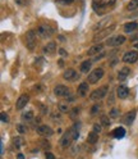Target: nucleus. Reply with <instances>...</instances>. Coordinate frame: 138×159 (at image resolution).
Returning <instances> with one entry per match:
<instances>
[{"mask_svg":"<svg viewBox=\"0 0 138 159\" xmlns=\"http://www.w3.org/2000/svg\"><path fill=\"white\" fill-rule=\"evenodd\" d=\"M108 91H109V86H101V87H98L96 90H93L92 93L90 94V99L92 101H100V100H102L104 97H106V94H108Z\"/></svg>","mask_w":138,"mask_h":159,"instance_id":"f257e3e1","label":"nucleus"},{"mask_svg":"<svg viewBox=\"0 0 138 159\" xmlns=\"http://www.w3.org/2000/svg\"><path fill=\"white\" fill-rule=\"evenodd\" d=\"M115 28H116V24H115V23H112V24H110V26L102 28L101 31H98V32L95 35V37H93V41L97 42V41H100V40H102V39H105V37H108V36H110V34H111L112 31H114Z\"/></svg>","mask_w":138,"mask_h":159,"instance_id":"f03ea898","label":"nucleus"},{"mask_svg":"<svg viewBox=\"0 0 138 159\" xmlns=\"http://www.w3.org/2000/svg\"><path fill=\"white\" fill-rule=\"evenodd\" d=\"M37 36H40L41 39H47V37H51V35L54 34V30L47 26V24H40L37 27V31H36Z\"/></svg>","mask_w":138,"mask_h":159,"instance_id":"7ed1b4c3","label":"nucleus"},{"mask_svg":"<svg viewBox=\"0 0 138 159\" xmlns=\"http://www.w3.org/2000/svg\"><path fill=\"white\" fill-rule=\"evenodd\" d=\"M36 31L35 30H29V31L26 34V45L28 48V50L32 51L35 46H36V41H37V36H36Z\"/></svg>","mask_w":138,"mask_h":159,"instance_id":"20e7f679","label":"nucleus"},{"mask_svg":"<svg viewBox=\"0 0 138 159\" xmlns=\"http://www.w3.org/2000/svg\"><path fill=\"white\" fill-rule=\"evenodd\" d=\"M104 77V69L102 68H95L88 75V83H97L100 80Z\"/></svg>","mask_w":138,"mask_h":159,"instance_id":"39448f33","label":"nucleus"},{"mask_svg":"<svg viewBox=\"0 0 138 159\" xmlns=\"http://www.w3.org/2000/svg\"><path fill=\"white\" fill-rule=\"evenodd\" d=\"M124 42H125V36L118 35V36H111L110 39H108L106 45L111 46V48H116V46H120L122 44H124Z\"/></svg>","mask_w":138,"mask_h":159,"instance_id":"423d86ee","label":"nucleus"},{"mask_svg":"<svg viewBox=\"0 0 138 159\" xmlns=\"http://www.w3.org/2000/svg\"><path fill=\"white\" fill-rule=\"evenodd\" d=\"M36 132L39 133L40 136H43V137H50V136H53V128L47 126V125H40V126H37L36 127Z\"/></svg>","mask_w":138,"mask_h":159,"instance_id":"0eeeda50","label":"nucleus"},{"mask_svg":"<svg viewBox=\"0 0 138 159\" xmlns=\"http://www.w3.org/2000/svg\"><path fill=\"white\" fill-rule=\"evenodd\" d=\"M138 60V51L137 50H129L124 54L123 57V62L128 63V64H133Z\"/></svg>","mask_w":138,"mask_h":159,"instance_id":"6e6552de","label":"nucleus"},{"mask_svg":"<svg viewBox=\"0 0 138 159\" xmlns=\"http://www.w3.org/2000/svg\"><path fill=\"white\" fill-rule=\"evenodd\" d=\"M54 94L58 97H65V96H69L71 91H69V89L65 85H56L54 87Z\"/></svg>","mask_w":138,"mask_h":159,"instance_id":"1a4fd4ad","label":"nucleus"},{"mask_svg":"<svg viewBox=\"0 0 138 159\" xmlns=\"http://www.w3.org/2000/svg\"><path fill=\"white\" fill-rule=\"evenodd\" d=\"M63 78H64L65 81L73 82V81H76V80L78 78V73H77V71L69 68V69H67L64 73H63Z\"/></svg>","mask_w":138,"mask_h":159,"instance_id":"9d476101","label":"nucleus"},{"mask_svg":"<svg viewBox=\"0 0 138 159\" xmlns=\"http://www.w3.org/2000/svg\"><path fill=\"white\" fill-rule=\"evenodd\" d=\"M28 101H29V96L27 94H23V95H21L19 97H18L17 104H16V108L18 109V111H22V109L28 104Z\"/></svg>","mask_w":138,"mask_h":159,"instance_id":"9b49d317","label":"nucleus"},{"mask_svg":"<svg viewBox=\"0 0 138 159\" xmlns=\"http://www.w3.org/2000/svg\"><path fill=\"white\" fill-rule=\"evenodd\" d=\"M72 140H73V137L71 135V132H69V131L65 132L64 135L61 136V139H60V146H61V148H64V149L69 148L71 144H72Z\"/></svg>","mask_w":138,"mask_h":159,"instance_id":"f8f14e48","label":"nucleus"},{"mask_svg":"<svg viewBox=\"0 0 138 159\" xmlns=\"http://www.w3.org/2000/svg\"><path fill=\"white\" fill-rule=\"evenodd\" d=\"M55 53H56V42L50 41L43 46V54H46V55H54Z\"/></svg>","mask_w":138,"mask_h":159,"instance_id":"ddd939ff","label":"nucleus"},{"mask_svg":"<svg viewBox=\"0 0 138 159\" xmlns=\"http://www.w3.org/2000/svg\"><path fill=\"white\" fill-rule=\"evenodd\" d=\"M116 95L119 99H127L128 95H129V89L124 85H120V86L116 87Z\"/></svg>","mask_w":138,"mask_h":159,"instance_id":"4468645a","label":"nucleus"},{"mask_svg":"<svg viewBox=\"0 0 138 159\" xmlns=\"http://www.w3.org/2000/svg\"><path fill=\"white\" fill-rule=\"evenodd\" d=\"M104 50V45L102 44H95L93 46H91L90 49H88V55H98V53H101Z\"/></svg>","mask_w":138,"mask_h":159,"instance_id":"2eb2a0df","label":"nucleus"},{"mask_svg":"<svg viewBox=\"0 0 138 159\" xmlns=\"http://www.w3.org/2000/svg\"><path fill=\"white\" fill-rule=\"evenodd\" d=\"M136 111H130V112H128L127 114L123 117V123H125V125H132L133 123V121H134V118H136Z\"/></svg>","mask_w":138,"mask_h":159,"instance_id":"dca6fc26","label":"nucleus"},{"mask_svg":"<svg viewBox=\"0 0 138 159\" xmlns=\"http://www.w3.org/2000/svg\"><path fill=\"white\" fill-rule=\"evenodd\" d=\"M129 73H130V69L128 68V67H123L118 73V80L119 81H125V80L129 77Z\"/></svg>","mask_w":138,"mask_h":159,"instance_id":"f3484780","label":"nucleus"},{"mask_svg":"<svg viewBox=\"0 0 138 159\" xmlns=\"http://www.w3.org/2000/svg\"><path fill=\"white\" fill-rule=\"evenodd\" d=\"M77 93L79 96H82L85 97L87 95V93H88V82H82L78 86V90H77Z\"/></svg>","mask_w":138,"mask_h":159,"instance_id":"a211bd4d","label":"nucleus"},{"mask_svg":"<svg viewBox=\"0 0 138 159\" xmlns=\"http://www.w3.org/2000/svg\"><path fill=\"white\" fill-rule=\"evenodd\" d=\"M91 64H92L91 60H85V62H82V64H81L79 71L82 73H88V71L91 69Z\"/></svg>","mask_w":138,"mask_h":159,"instance_id":"6ab92c4d","label":"nucleus"},{"mask_svg":"<svg viewBox=\"0 0 138 159\" xmlns=\"http://www.w3.org/2000/svg\"><path fill=\"white\" fill-rule=\"evenodd\" d=\"M112 136H114L115 139H123L125 136V130L123 127H118L112 131Z\"/></svg>","mask_w":138,"mask_h":159,"instance_id":"aec40b11","label":"nucleus"},{"mask_svg":"<svg viewBox=\"0 0 138 159\" xmlns=\"http://www.w3.org/2000/svg\"><path fill=\"white\" fill-rule=\"evenodd\" d=\"M138 27V23L137 22H129V23H125L124 24V31L125 32H133L134 30Z\"/></svg>","mask_w":138,"mask_h":159,"instance_id":"412c9836","label":"nucleus"},{"mask_svg":"<svg viewBox=\"0 0 138 159\" xmlns=\"http://www.w3.org/2000/svg\"><path fill=\"white\" fill-rule=\"evenodd\" d=\"M98 140V133H96L95 131H92L88 133V136H87V143L88 144H96Z\"/></svg>","mask_w":138,"mask_h":159,"instance_id":"4be33fe9","label":"nucleus"},{"mask_svg":"<svg viewBox=\"0 0 138 159\" xmlns=\"http://www.w3.org/2000/svg\"><path fill=\"white\" fill-rule=\"evenodd\" d=\"M58 109L61 112V113H68L69 111H71V108H69V104L68 101H60L58 104Z\"/></svg>","mask_w":138,"mask_h":159,"instance_id":"5701e85b","label":"nucleus"},{"mask_svg":"<svg viewBox=\"0 0 138 159\" xmlns=\"http://www.w3.org/2000/svg\"><path fill=\"white\" fill-rule=\"evenodd\" d=\"M22 118H23V121L31 122V121H32V119L35 118V114H33L32 111H28V112H26V113H23V114H22Z\"/></svg>","mask_w":138,"mask_h":159,"instance_id":"b1692460","label":"nucleus"},{"mask_svg":"<svg viewBox=\"0 0 138 159\" xmlns=\"http://www.w3.org/2000/svg\"><path fill=\"white\" fill-rule=\"evenodd\" d=\"M127 9L129 12H133V10L138 9V0H130V2L128 3V5H127Z\"/></svg>","mask_w":138,"mask_h":159,"instance_id":"393cba45","label":"nucleus"},{"mask_svg":"<svg viewBox=\"0 0 138 159\" xmlns=\"http://www.w3.org/2000/svg\"><path fill=\"white\" fill-rule=\"evenodd\" d=\"M119 114H120L119 108H111V111L109 112V117L112 119H116V118H119Z\"/></svg>","mask_w":138,"mask_h":159,"instance_id":"a878e982","label":"nucleus"},{"mask_svg":"<svg viewBox=\"0 0 138 159\" xmlns=\"http://www.w3.org/2000/svg\"><path fill=\"white\" fill-rule=\"evenodd\" d=\"M69 132H71V135H72L73 140L78 139V136H79V131H78V128H77V125H76V126H73V127L71 128V130H69Z\"/></svg>","mask_w":138,"mask_h":159,"instance_id":"bb28decb","label":"nucleus"},{"mask_svg":"<svg viewBox=\"0 0 138 159\" xmlns=\"http://www.w3.org/2000/svg\"><path fill=\"white\" fill-rule=\"evenodd\" d=\"M110 19H111V17H108V18H105L104 21H101V22H100V23H97L96 26L93 27V30H98V28H102V27L105 26L106 23H109V21H110Z\"/></svg>","mask_w":138,"mask_h":159,"instance_id":"cd10ccee","label":"nucleus"},{"mask_svg":"<svg viewBox=\"0 0 138 159\" xmlns=\"http://www.w3.org/2000/svg\"><path fill=\"white\" fill-rule=\"evenodd\" d=\"M100 121H101V125H102L104 127H109V126H110V119H109L108 115H101Z\"/></svg>","mask_w":138,"mask_h":159,"instance_id":"c85d7f7f","label":"nucleus"},{"mask_svg":"<svg viewBox=\"0 0 138 159\" xmlns=\"http://www.w3.org/2000/svg\"><path fill=\"white\" fill-rule=\"evenodd\" d=\"M17 131L19 133H26L27 132V127L24 125H22V123H18L17 125Z\"/></svg>","mask_w":138,"mask_h":159,"instance_id":"c756f323","label":"nucleus"},{"mask_svg":"<svg viewBox=\"0 0 138 159\" xmlns=\"http://www.w3.org/2000/svg\"><path fill=\"white\" fill-rule=\"evenodd\" d=\"M22 144H23L22 137H14V139H13V145L17 146V148H19V146H21Z\"/></svg>","mask_w":138,"mask_h":159,"instance_id":"7c9ffc66","label":"nucleus"},{"mask_svg":"<svg viewBox=\"0 0 138 159\" xmlns=\"http://www.w3.org/2000/svg\"><path fill=\"white\" fill-rule=\"evenodd\" d=\"M74 2V0H56V4H59V5H69V4H72Z\"/></svg>","mask_w":138,"mask_h":159,"instance_id":"2f4dec72","label":"nucleus"},{"mask_svg":"<svg viewBox=\"0 0 138 159\" xmlns=\"http://www.w3.org/2000/svg\"><path fill=\"white\" fill-rule=\"evenodd\" d=\"M93 131H95L96 133H100L102 131V125L101 123H95L93 125Z\"/></svg>","mask_w":138,"mask_h":159,"instance_id":"473e14b6","label":"nucleus"},{"mask_svg":"<svg viewBox=\"0 0 138 159\" xmlns=\"http://www.w3.org/2000/svg\"><path fill=\"white\" fill-rule=\"evenodd\" d=\"M100 109H101V105H100V104H95V105L92 107V109H91V113L92 114H96V113L100 112Z\"/></svg>","mask_w":138,"mask_h":159,"instance_id":"72a5a7b5","label":"nucleus"},{"mask_svg":"<svg viewBox=\"0 0 138 159\" xmlns=\"http://www.w3.org/2000/svg\"><path fill=\"white\" fill-rule=\"evenodd\" d=\"M17 3V5H21V7H27L28 4V0H14Z\"/></svg>","mask_w":138,"mask_h":159,"instance_id":"f704fd0d","label":"nucleus"},{"mask_svg":"<svg viewBox=\"0 0 138 159\" xmlns=\"http://www.w3.org/2000/svg\"><path fill=\"white\" fill-rule=\"evenodd\" d=\"M2 121L3 122H7V123H8V122H9V115L7 114V113H2Z\"/></svg>","mask_w":138,"mask_h":159,"instance_id":"c9c22d12","label":"nucleus"},{"mask_svg":"<svg viewBox=\"0 0 138 159\" xmlns=\"http://www.w3.org/2000/svg\"><path fill=\"white\" fill-rule=\"evenodd\" d=\"M45 157H46V159H55V155L53 154V153H50V151H46Z\"/></svg>","mask_w":138,"mask_h":159,"instance_id":"e433bc0d","label":"nucleus"},{"mask_svg":"<svg viewBox=\"0 0 138 159\" xmlns=\"http://www.w3.org/2000/svg\"><path fill=\"white\" fill-rule=\"evenodd\" d=\"M51 117H53V119H54V121L56 122V121H58V119L60 118V114H56V113H53V114H51Z\"/></svg>","mask_w":138,"mask_h":159,"instance_id":"4c0bfd02","label":"nucleus"},{"mask_svg":"<svg viewBox=\"0 0 138 159\" xmlns=\"http://www.w3.org/2000/svg\"><path fill=\"white\" fill-rule=\"evenodd\" d=\"M104 57H105V53H101L100 55H97V57L93 58V60H98V59H101V58H104Z\"/></svg>","mask_w":138,"mask_h":159,"instance_id":"58836bf2","label":"nucleus"},{"mask_svg":"<svg viewBox=\"0 0 138 159\" xmlns=\"http://www.w3.org/2000/svg\"><path fill=\"white\" fill-rule=\"evenodd\" d=\"M130 40H138V34H136V35H133V36H130Z\"/></svg>","mask_w":138,"mask_h":159,"instance_id":"ea45409f","label":"nucleus"},{"mask_svg":"<svg viewBox=\"0 0 138 159\" xmlns=\"http://www.w3.org/2000/svg\"><path fill=\"white\" fill-rule=\"evenodd\" d=\"M59 53L61 54V55H63V57H67V53H65L64 50H63V49H60V50H59Z\"/></svg>","mask_w":138,"mask_h":159,"instance_id":"a19ab883","label":"nucleus"},{"mask_svg":"<svg viewBox=\"0 0 138 159\" xmlns=\"http://www.w3.org/2000/svg\"><path fill=\"white\" fill-rule=\"evenodd\" d=\"M18 159H24V157H23V154H18Z\"/></svg>","mask_w":138,"mask_h":159,"instance_id":"79ce46f5","label":"nucleus"},{"mask_svg":"<svg viewBox=\"0 0 138 159\" xmlns=\"http://www.w3.org/2000/svg\"><path fill=\"white\" fill-rule=\"evenodd\" d=\"M134 48H136L137 50H138V42H136V44H134Z\"/></svg>","mask_w":138,"mask_h":159,"instance_id":"37998d69","label":"nucleus"}]
</instances>
